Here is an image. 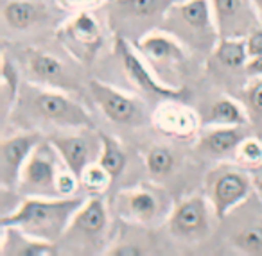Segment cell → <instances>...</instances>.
I'll use <instances>...</instances> for the list:
<instances>
[{"label":"cell","instance_id":"7c38bea8","mask_svg":"<svg viewBox=\"0 0 262 256\" xmlns=\"http://www.w3.org/2000/svg\"><path fill=\"white\" fill-rule=\"evenodd\" d=\"M61 45L81 63H92L102 47V31L90 11H79L56 33Z\"/></svg>","mask_w":262,"mask_h":256},{"label":"cell","instance_id":"e0dca14e","mask_svg":"<svg viewBox=\"0 0 262 256\" xmlns=\"http://www.w3.org/2000/svg\"><path fill=\"white\" fill-rule=\"evenodd\" d=\"M26 63L27 70H29V74L34 77L36 83L56 86L59 90L72 86L69 70L56 56L40 51V49L29 47L26 51Z\"/></svg>","mask_w":262,"mask_h":256},{"label":"cell","instance_id":"f35d334b","mask_svg":"<svg viewBox=\"0 0 262 256\" xmlns=\"http://www.w3.org/2000/svg\"><path fill=\"white\" fill-rule=\"evenodd\" d=\"M172 2H182V0H172Z\"/></svg>","mask_w":262,"mask_h":256},{"label":"cell","instance_id":"2e32d148","mask_svg":"<svg viewBox=\"0 0 262 256\" xmlns=\"http://www.w3.org/2000/svg\"><path fill=\"white\" fill-rule=\"evenodd\" d=\"M49 140L59 152L63 163L67 169H70L81 179L84 169L92 163H95L101 156V136L99 133L92 134L90 129H86L84 134H69V136H56L51 134Z\"/></svg>","mask_w":262,"mask_h":256},{"label":"cell","instance_id":"8992f818","mask_svg":"<svg viewBox=\"0 0 262 256\" xmlns=\"http://www.w3.org/2000/svg\"><path fill=\"white\" fill-rule=\"evenodd\" d=\"M115 212L120 219L139 226H157L169 219L172 202L167 192L157 184H140L117 194Z\"/></svg>","mask_w":262,"mask_h":256},{"label":"cell","instance_id":"83f0119b","mask_svg":"<svg viewBox=\"0 0 262 256\" xmlns=\"http://www.w3.org/2000/svg\"><path fill=\"white\" fill-rule=\"evenodd\" d=\"M233 161L251 174L262 165V136H246L233 154Z\"/></svg>","mask_w":262,"mask_h":256},{"label":"cell","instance_id":"3957f363","mask_svg":"<svg viewBox=\"0 0 262 256\" xmlns=\"http://www.w3.org/2000/svg\"><path fill=\"white\" fill-rule=\"evenodd\" d=\"M172 0H108L106 22L115 36L137 43L153 31H158Z\"/></svg>","mask_w":262,"mask_h":256},{"label":"cell","instance_id":"7a4b0ae2","mask_svg":"<svg viewBox=\"0 0 262 256\" xmlns=\"http://www.w3.org/2000/svg\"><path fill=\"white\" fill-rule=\"evenodd\" d=\"M160 29L171 34L189 52L203 58H208L221 40L215 27L212 0L172 2Z\"/></svg>","mask_w":262,"mask_h":256},{"label":"cell","instance_id":"cb8c5ba5","mask_svg":"<svg viewBox=\"0 0 262 256\" xmlns=\"http://www.w3.org/2000/svg\"><path fill=\"white\" fill-rule=\"evenodd\" d=\"M20 97V76L15 63L2 56V68H0V102H2V115L4 119L15 109L16 101Z\"/></svg>","mask_w":262,"mask_h":256},{"label":"cell","instance_id":"8d00e7d4","mask_svg":"<svg viewBox=\"0 0 262 256\" xmlns=\"http://www.w3.org/2000/svg\"><path fill=\"white\" fill-rule=\"evenodd\" d=\"M257 8V13H258V18H260V26H262V0H251Z\"/></svg>","mask_w":262,"mask_h":256},{"label":"cell","instance_id":"5b68a950","mask_svg":"<svg viewBox=\"0 0 262 256\" xmlns=\"http://www.w3.org/2000/svg\"><path fill=\"white\" fill-rule=\"evenodd\" d=\"M27 91L29 94H20L16 104L27 106L34 119L58 127L94 129V122L86 109L63 91L34 86H27Z\"/></svg>","mask_w":262,"mask_h":256},{"label":"cell","instance_id":"d6986e66","mask_svg":"<svg viewBox=\"0 0 262 256\" xmlns=\"http://www.w3.org/2000/svg\"><path fill=\"white\" fill-rule=\"evenodd\" d=\"M248 127L250 126H208L200 136L198 147L210 158H233L241 142L250 136Z\"/></svg>","mask_w":262,"mask_h":256},{"label":"cell","instance_id":"ba28073f","mask_svg":"<svg viewBox=\"0 0 262 256\" xmlns=\"http://www.w3.org/2000/svg\"><path fill=\"white\" fill-rule=\"evenodd\" d=\"M233 165L235 167L221 165L208 176L207 181L208 201L212 202V208L219 220L243 204L255 190L253 174L237 163Z\"/></svg>","mask_w":262,"mask_h":256},{"label":"cell","instance_id":"30bf717a","mask_svg":"<svg viewBox=\"0 0 262 256\" xmlns=\"http://www.w3.org/2000/svg\"><path fill=\"white\" fill-rule=\"evenodd\" d=\"M115 56L119 59V63L122 65V70L126 74L127 79L133 83V86L147 99H155V101H183L187 97V88L182 90H174V88H167L153 76V72L149 70V66L144 63V59L140 58V54L137 52V49L133 47V43H129L124 38L115 36Z\"/></svg>","mask_w":262,"mask_h":256},{"label":"cell","instance_id":"7402d4cb","mask_svg":"<svg viewBox=\"0 0 262 256\" xmlns=\"http://www.w3.org/2000/svg\"><path fill=\"white\" fill-rule=\"evenodd\" d=\"M47 15L43 4H36L31 0H9L2 9L4 24L13 31H27L41 22Z\"/></svg>","mask_w":262,"mask_h":256},{"label":"cell","instance_id":"44dd1931","mask_svg":"<svg viewBox=\"0 0 262 256\" xmlns=\"http://www.w3.org/2000/svg\"><path fill=\"white\" fill-rule=\"evenodd\" d=\"M208 58H210V63L215 65L217 72L246 74L244 66L250 59L246 49V38H223Z\"/></svg>","mask_w":262,"mask_h":256},{"label":"cell","instance_id":"4fadbf2b","mask_svg":"<svg viewBox=\"0 0 262 256\" xmlns=\"http://www.w3.org/2000/svg\"><path fill=\"white\" fill-rule=\"evenodd\" d=\"M88 90H90L95 104L101 108V111L104 113V117L110 122L126 127H139L146 120L142 102H139L131 95L122 94L112 84L102 83L99 79H92L88 83Z\"/></svg>","mask_w":262,"mask_h":256},{"label":"cell","instance_id":"484cf974","mask_svg":"<svg viewBox=\"0 0 262 256\" xmlns=\"http://www.w3.org/2000/svg\"><path fill=\"white\" fill-rule=\"evenodd\" d=\"M241 102L246 109L250 126L262 133V77H253L250 83L244 84Z\"/></svg>","mask_w":262,"mask_h":256},{"label":"cell","instance_id":"5bb4252c","mask_svg":"<svg viewBox=\"0 0 262 256\" xmlns=\"http://www.w3.org/2000/svg\"><path fill=\"white\" fill-rule=\"evenodd\" d=\"M219 38H248L260 26L257 8L251 0H212Z\"/></svg>","mask_w":262,"mask_h":256},{"label":"cell","instance_id":"d6a6232c","mask_svg":"<svg viewBox=\"0 0 262 256\" xmlns=\"http://www.w3.org/2000/svg\"><path fill=\"white\" fill-rule=\"evenodd\" d=\"M246 49H248V56H250V58L262 54V27L255 29L253 33L246 38Z\"/></svg>","mask_w":262,"mask_h":256},{"label":"cell","instance_id":"52a82bcc","mask_svg":"<svg viewBox=\"0 0 262 256\" xmlns=\"http://www.w3.org/2000/svg\"><path fill=\"white\" fill-rule=\"evenodd\" d=\"M63 165L65 163L52 142L49 138L41 140L20 172L16 192L24 197H59L56 181Z\"/></svg>","mask_w":262,"mask_h":256},{"label":"cell","instance_id":"ffe728a7","mask_svg":"<svg viewBox=\"0 0 262 256\" xmlns=\"http://www.w3.org/2000/svg\"><path fill=\"white\" fill-rule=\"evenodd\" d=\"M155 126L158 131L176 138H189L198 129V117L189 106L182 101H171L169 104H160L155 111Z\"/></svg>","mask_w":262,"mask_h":256},{"label":"cell","instance_id":"ac0fdd59","mask_svg":"<svg viewBox=\"0 0 262 256\" xmlns=\"http://www.w3.org/2000/svg\"><path fill=\"white\" fill-rule=\"evenodd\" d=\"M2 227L0 254L2 256H56L59 254V245L54 242L31 237L26 231L15 226Z\"/></svg>","mask_w":262,"mask_h":256},{"label":"cell","instance_id":"4316f807","mask_svg":"<svg viewBox=\"0 0 262 256\" xmlns=\"http://www.w3.org/2000/svg\"><path fill=\"white\" fill-rule=\"evenodd\" d=\"M174 152L165 145H155L146 154V169L155 179L169 176L174 169Z\"/></svg>","mask_w":262,"mask_h":256},{"label":"cell","instance_id":"836d02e7","mask_svg":"<svg viewBox=\"0 0 262 256\" xmlns=\"http://www.w3.org/2000/svg\"><path fill=\"white\" fill-rule=\"evenodd\" d=\"M106 254H112V256H140V254H144V251L135 244H119V245H113Z\"/></svg>","mask_w":262,"mask_h":256},{"label":"cell","instance_id":"277c9868","mask_svg":"<svg viewBox=\"0 0 262 256\" xmlns=\"http://www.w3.org/2000/svg\"><path fill=\"white\" fill-rule=\"evenodd\" d=\"M133 47L164 86L174 88V90L185 88L183 77L187 74L189 54H187V49L171 34L162 29L153 31L142 40L133 43Z\"/></svg>","mask_w":262,"mask_h":256},{"label":"cell","instance_id":"6da1fadb","mask_svg":"<svg viewBox=\"0 0 262 256\" xmlns=\"http://www.w3.org/2000/svg\"><path fill=\"white\" fill-rule=\"evenodd\" d=\"M83 197H26L18 208L4 213L0 226H15L31 237L58 244L70 226Z\"/></svg>","mask_w":262,"mask_h":256},{"label":"cell","instance_id":"74e56055","mask_svg":"<svg viewBox=\"0 0 262 256\" xmlns=\"http://www.w3.org/2000/svg\"><path fill=\"white\" fill-rule=\"evenodd\" d=\"M253 176H258V177H262V165L258 167L257 170H255V172H253Z\"/></svg>","mask_w":262,"mask_h":256},{"label":"cell","instance_id":"f1b7e54d","mask_svg":"<svg viewBox=\"0 0 262 256\" xmlns=\"http://www.w3.org/2000/svg\"><path fill=\"white\" fill-rule=\"evenodd\" d=\"M232 244L243 254L262 256V226H248L239 229L233 235Z\"/></svg>","mask_w":262,"mask_h":256},{"label":"cell","instance_id":"8fae6325","mask_svg":"<svg viewBox=\"0 0 262 256\" xmlns=\"http://www.w3.org/2000/svg\"><path fill=\"white\" fill-rule=\"evenodd\" d=\"M210 208L212 202L203 195H189L176 202L167 219L171 235L185 242H200L207 238L212 229Z\"/></svg>","mask_w":262,"mask_h":256},{"label":"cell","instance_id":"4dcf8cb0","mask_svg":"<svg viewBox=\"0 0 262 256\" xmlns=\"http://www.w3.org/2000/svg\"><path fill=\"white\" fill-rule=\"evenodd\" d=\"M81 184V179L72 172L70 169H67L65 165L61 167L58 174V181H56V187H58L59 197H74Z\"/></svg>","mask_w":262,"mask_h":256},{"label":"cell","instance_id":"e575fe53","mask_svg":"<svg viewBox=\"0 0 262 256\" xmlns=\"http://www.w3.org/2000/svg\"><path fill=\"white\" fill-rule=\"evenodd\" d=\"M244 70H246L248 79H253V77H262V54L253 56V58L248 59Z\"/></svg>","mask_w":262,"mask_h":256},{"label":"cell","instance_id":"f546056e","mask_svg":"<svg viewBox=\"0 0 262 256\" xmlns=\"http://www.w3.org/2000/svg\"><path fill=\"white\" fill-rule=\"evenodd\" d=\"M113 177L99 165V161L92 163L84 169L83 176H81V184L83 188L92 195H101L102 192H106L112 184Z\"/></svg>","mask_w":262,"mask_h":256},{"label":"cell","instance_id":"d590c367","mask_svg":"<svg viewBox=\"0 0 262 256\" xmlns=\"http://www.w3.org/2000/svg\"><path fill=\"white\" fill-rule=\"evenodd\" d=\"M253 187H255V194H257L258 199L262 201V177L253 176Z\"/></svg>","mask_w":262,"mask_h":256},{"label":"cell","instance_id":"d4e9b609","mask_svg":"<svg viewBox=\"0 0 262 256\" xmlns=\"http://www.w3.org/2000/svg\"><path fill=\"white\" fill-rule=\"evenodd\" d=\"M99 136H101L102 149L97 161L113 179H117L122 174V170L126 169L127 154L122 149V145L119 144V140H115L113 136H110L106 133H99Z\"/></svg>","mask_w":262,"mask_h":256},{"label":"cell","instance_id":"1f68e13d","mask_svg":"<svg viewBox=\"0 0 262 256\" xmlns=\"http://www.w3.org/2000/svg\"><path fill=\"white\" fill-rule=\"evenodd\" d=\"M108 0H58V4L61 8L69 9V11H90L94 8H99V6H104Z\"/></svg>","mask_w":262,"mask_h":256},{"label":"cell","instance_id":"9c48e42d","mask_svg":"<svg viewBox=\"0 0 262 256\" xmlns=\"http://www.w3.org/2000/svg\"><path fill=\"white\" fill-rule=\"evenodd\" d=\"M108 222V208L104 201L101 195H92L76 212L59 242L67 244V247L79 249L81 252H86L88 249H99L104 242Z\"/></svg>","mask_w":262,"mask_h":256},{"label":"cell","instance_id":"603a6c76","mask_svg":"<svg viewBox=\"0 0 262 256\" xmlns=\"http://www.w3.org/2000/svg\"><path fill=\"white\" fill-rule=\"evenodd\" d=\"M205 119L207 126H250L243 102H237L230 97H221L212 102Z\"/></svg>","mask_w":262,"mask_h":256},{"label":"cell","instance_id":"9a60e30c","mask_svg":"<svg viewBox=\"0 0 262 256\" xmlns=\"http://www.w3.org/2000/svg\"><path fill=\"white\" fill-rule=\"evenodd\" d=\"M43 138L38 133H16L13 136H4L0 144V187L4 192L16 190L24 165L31 152L34 151Z\"/></svg>","mask_w":262,"mask_h":256}]
</instances>
